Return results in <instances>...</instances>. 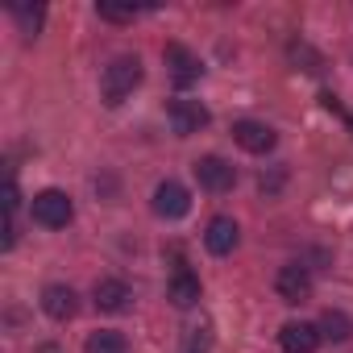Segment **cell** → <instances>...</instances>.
Instances as JSON below:
<instances>
[{
    "label": "cell",
    "mask_w": 353,
    "mask_h": 353,
    "mask_svg": "<svg viewBox=\"0 0 353 353\" xmlns=\"http://www.w3.org/2000/svg\"><path fill=\"white\" fill-rule=\"evenodd\" d=\"M137 83H141V63H137V54H121V59H112V63L104 67V75H100V96H104L108 108H117V104H125V96H133Z\"/></svg>",
    "instance_id": "6da1fadb"
},
{
    "label": "cell",
    "mask_w": 353,
    "mask_h": 353,
    "mask_svg": "<svg viewBox=\"0 0 353 353\" xmlns=\"http://www.w3.org/2000/svg\"><path fill=\"white\" fill-rule=\"evenodd\" d=\"M71 216H75V204H71L67 192L46 188V192L34 196V221H38V225H46V229H67Z\"/></svg>",
    "instance_id": "7a4b0ae2"
},
{
    "label": "cell",
    "mask_w": 353,
    "mask_h": 353,
    "mask_svg": "<svg viewBox=\"0 0 353 353\" xmlns=\"http://www.w3.org/2000/svg\"><path fill=\"white\" fill-rule=\"evenodd\" d=\"M166 117H170V125H174V133H179V137H192V133H200V129L212 121L208 108H204L200 100H188V96L170 100V104H166Z\"/></svg>",
    "instance_id": "3957f363"
},
{
    "label": "cell",
    "mask_w": 353,
    "mask_h": 353,
    "mask_svg": "<svg viewBox=\"0 0 353 353\" xmlns=\"http://www.w3.org/2000/svg\"><path fill=\"white\" fill-rule=\"evenodd\" d=\"M162 59H166V71H170V79L179 83V88H192L200 75H204V67H200V59L188 50V46H179V42H170L166 50H162Z\"/></svg>",
    "instance_id": "277c9868"
},
{
    "label": "cell",
    "mask_w": 353,
    "mask_h": 353,
    "mask_svg": "<svg viewBox=\"0 0 353 353\" xmlns=\"http://www.w3.org/2000/svg\"><path fill=\"white\" fill-rule=\"evenodd\" d=\"M192 170H196L200 188H208V192H229V188L237 183V170H233V162H225L221 154H208V158H200Z\"/></svg>",
    "instance_id": "5b68a950"
},
{
    "label": "cell",
    "mask_w": 353,
    "mask_h": 353,
    "mask_svg": "<svg viewBox=\"0 0 353 353\" xmlns=\"http://www.w3.org/2000/svg\"><path fill=\"white\" fill-rule=\"evenodd\" d=\"M154 212L166 216V221L188 216V212H192V196H188V188H183V183H174V179L158 183V188H154Z\"/></svg>",
    "instance_id": "8992f818"
},
{
    "label": "cell",
    "mask_w": 353,
    "mask_h": 353,
    "mask_svg": "<svg viewBox=\"0 0 353 353\" xmlns=\"http://www.w3.org/2000/svg\"><path fill=\"white\" fill-rule=\"evenodd\" d=\"M233 141H237L241 150H250V154H270L279 137H274V129L262 125V121H237V125H233Z\"/></svg>",
    "instance_id": "52a82bcc"
},
{
    "label": "cell",
    "mask_w": 353,
    "mask_h": 353,
    "mask_svg": "<svg viewBox=\"0 0 353 353\" xmlns=\"http://www.w3.org/2000/svg\"><path fill=\"white\" fill-rule=\"evenodd\" d=\"M274 291H279V299L283 303H303L307 295H312V274L303 270V266H283L279 270V279H274Z\"/></svg>",
    "instance_id": "ba28073f"
},
{
    "label": "cell",
    "mask_w": 353,
    "mask_h": 353,
    "mask_svg": "<svg viewBox=\"0 0 353 353\" xmlns=\"http://www.w3.org/2000/svg\"><path fill=\"white\" fill-rule=\"evenodd\" d=\"M237 241H241V229H237V221H233V216H212V221H208L204 245H208L216 258L233 254V250H237Z\"/></svg>",
    "instance_id": "9c48e42d"
},
{
    "label": "cell",
    "mask_w": 353,
    "mask_h": 353,
    "mask_svg": "<svg viewBox=\"0 0 353 353\" xmlns=\"http://www.w3.org/2000/svg\"><path fill=\"white\" fill-rule=\"evenodd\" d=\"M279 345H283V353H316L320 328H312V324H303V320H291V324H283Z\"/></svg>",
    "instance_id": "30bf717a"
},
{
    "label": "cell",
    "mask_w": 353,
    "mask_h": 353,
    "mask_svg": "<svg viewBox=\"0 0 353 353\" xmlns=\"http://www.w3.org/2000/svg\"><path fill=\"white\" fill-rule=\"evenodd\" d=\"M92 299H96V307H100V312H125V307H129V299H133V291H129L121 279H100V283H96V291H92Z\"/></svg>",
    "instance_id": "8fae6325"
},
{
    "label": "cell",
    "mask_w": 353,
    "mask_h": 353,
    "mask_svg": "<svg viewBox=\"0 0 353 353\" xmlns=\"http://www.w3.org/2000/svg\"><path fill=\"white\" fill-rule=\"evenodd\" d=\"M75 291L71 287H63V283H50L46 291H42V312L50 316V320H71L75 316Z\"/></svg>",
    "instance_id": "7c38bea8"
},
{
    "label": "cell",
    "mask_w": 353,
    "mask_h": 353,
    "mask_svg": "<svg viewBox=\"0 0 353 353\" xmlns=\"http://www.w3.org/2000/svg\"><path fill=\"white\" fill-rule=\"evenodd\" d=\"M166 299H170L174 307H192V303L200 299V279L179 266V270H174V279H170V287H166Z\"/></svg>",
    "instance_id": "4fadbf2b"
},
{
    "label": "cell",
    "mask_w": 353,
    "mask_h": 353,
    "mask_svg": "<svg viewBox=\"0 0 353 353\" xmlns=\"http://www.w3.org/2000/svg\"><path fill=\"white\" fill-rule=\"evenodd\" d=\"M320 336H328V341H349L353 336V320L345 316V312H324V320H320Z\"/></svg>",
    "instance_id": "5bb4252c"
},
{
    "label": "cell",
    "mask_w": 353,
    "mask_h": 353,
    "mask_svg": "<svg viewBox=\"0 0 353 353\" xmlns=\"http://www.w3.org/2000/svg\"><path fill=\"white\" fill-rule=\"evenodd\" d=\"M88 353H129V341L121 332H92L88 336Z\"/></svg>",
    "instance_id": "9a60e30c"
},
{
    "label": "cell",
    "mask_w": 353,
    "mask_h": 353,
    "mask_svg": "<svg viewBox=\"0 0 353 353\" xmlns=\"http://www.w3.org/2000/svg\"><path fill=\"white\" fill-rule=\"evenodd\" d=\"M9 13L21 21V30H26V34H38V30H42V17H46V13H42V5H21V0H13Z\"/></svg>",
    "instance_id": "2e32d148"
},
{
    "label": "cell",
    "mask_w": 353,
    "mask_h": 353,
    "mask_svg": "<svg viewBox=\"0 0 353 353\" xmlns=\"http://www.w3.org/2000/svg\"><path fill=\"white\" fill-rule=\"evenodd\" d=\"M96 13L104 17V21H133V5H96Z\"/></svg>",
    "instance_id": "e0dca14e"
},
{
    "label": "cell",
    "mask_w": 353,
    "mask_h": 353,
    "mask_svg": "<svg viewBox=\"0 0 353 353\" xmlns=\"http://www.w3.org/2000/svg\"><path fill=\"white\" fill-rule=\"evenodd\" d=\"M212 345V336H208V324L204 328H192V341H188V353H204Z\"/></svg>",
    "instance_id": "ac0fdd59"
},
{
    "label": "cell",
    "mask_w": 353,
    "mask_h": 353,
    "mask_svg": "<svg viewBox=\"0 0 353 353\" xmlns=\"http://www.w3.org/2000/svg\"><path fill=\"white\" fill-rule=\"evenodd\" d=\"M5 212H9V216L17 212V183H13V179L5 183Z\"/></svg>",
    "instance_id": "d6986e66"
}]
</instances>
